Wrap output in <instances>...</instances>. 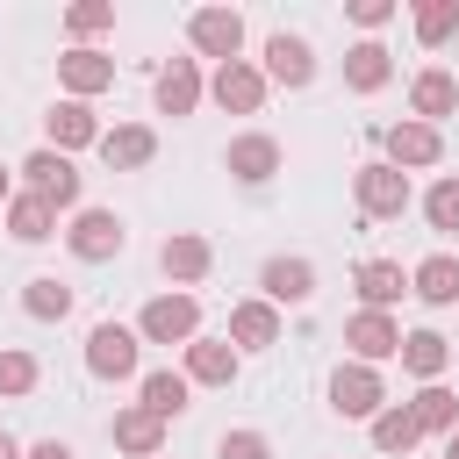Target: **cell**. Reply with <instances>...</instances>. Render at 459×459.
<instances>
[{
	"instance_id": "6da1fadb",
	"label": "cell",
	"mask_w": 459,
	"mask_h": 459,
	"mask_svg": "<svg viewBox=\"0 0 459 459\" xmlns=\"http://www.w3.org/2000/svg\"><path fill=\"white\" fill-rule=\"evenodd\" d=\"M86 373L93 380H108V387H122V380H143V337H136V323H93L86 330Z\"/></svg>"
},
{
	"instance_id": "7a4b0ae2",
	"label": "cell",
	"mask_w": 459,
	"mask_h": 459,
	"mask_svg": "<svg viewBox=\"0 0 459 459\" xmlns=\"http://www.w3.org/2000/svg\"><path fill=\"white\" fill-rule=\"evenodd\" d=\"M14 172H22V194L50 201L57 215H72V208H79V194H86V172H79L65 151H50V143H36V151H29Z\"/></svg>"
},
{
	"instance_id": "3957f363",
	"label": "cell",
	"mask_w": 459,
	"mask_h": 459,
	"mask_svg": "<svg viewBox=\"0 0 459 459\" xmlns=\"http://www.w3.org/2000/svg\"><path fill=\"white\" fill-rule=\"evenodd\" d=\"M65 237V251L79 258V265H108V258H122V244H129V222L115 215V208H72V222L57 230Z\"/></svg>"
},
{
	"instance_id": "277c9868",
	"label": "cell",
	"mask_w": 459,
	"mask_h": 459,
	"mask_svg": "<svg viewBox=\"0 0 459 459\" xmlns=\"http://www.w3.org/2000/svg\"><path fill=\"white\" fill-rule=\"evenodd\" d=\"M136 337H143V344H172V351L194 344V337H201V294H179V287H172V294H151L143 316H136Z\"/></svg>"
},
{
	"instance_id": "5b68a950",
	"label": "cell",
	"mask_w": 459,
	"mask_h": 459,
	"mask_svg": "<svg viewBox=\"0 0 459 459\" xmlns=\"http://www.w3.org/2000/svg\"><path fill=\"white\" fill-rule=\"evenodd\" d=\"M186 50H194V57H215V65L244 57V14H237L230 0L194 7V14H186Z\"/></svg>"
},
{
	"instance_id": "8992f818",
	"label": "cell",
	"mask_w": 459,
	"mask_h": 459,
	"mask_svg": "<svg viewBox=\"0 0 459 459\" xmlns=\"http://www.w3.org/2000/svg\"><path fill=\"white\" fill-rule=\"evenodd\" d=\"M258 72H265V86L301 93V86H316V43H308L301 29H273V36L258 43Z\"/></svg>"
},
{
	"instance_id": "52a82bcc",
	"label": "cell",
	"mask_w": 459,
	"mask_h": 459,
	"mask_svg": "<svg viewBox=\"0 0 459 459\" xmlns=\"http://www.w3.org/2000/svg\"><path fill=\"white\" fill-rule=\"evenodd\" d=\"M351 201H359V215H366V222H394L416 194H409V172H394L387 158H366V165L351 172Z\"/></svg>"
},
{
	"instance_id": "ba28073f",
	"label": "cell",
	"mask_w": 459,
	"mask_h": 459,
	"mask_svg": "<svg viewBox=\"0 0 459 459\" xmlns=\"http://www.w3.org/2000/svg\"><path fill=\"white\" fill-rule=\"evenodd\" d=\"M330 409H337V416H351V423H373V416L387 409V373H380V366L344 359V366L330 373Z\"/></svg>"
},
{
	"instance_id": "9c48e42d",
	"label": "cell",
	"mask_w": 459,
	"mask_h": 459,
	"mask_svg": "<svg viewBox=\"0 0 459 459\" xmlns=\"http://www.w3.org/2000/svg\"><path fill=\"white\" fill-rule=\"evenodd\" d=\"M280 165H287V151H280L273 129H244V136L222 143V172L237 186H265V179H280Z\"/></svg>"
},
{
	"instance_id": "30bf717a",
	"label": "cell",
	"mask_w": 459,
	"mask_h": 459,
	"mask_svg": "<svg viewBox=\"0 0 459 459\" xmlns=\"http://www.w3.org/2000/svg\"><path fill=\"white\" fill-rule=\"evenodd\" d=\"M258 301H273V308H308V301H316V258L273 251V258L258 265Z\"/></svg>"
},
{
	"instance_id": "8fae6325",
	"label": "cell",
	"mask_w": 459,
	"mask_h": 459,
	"mask_svg": "<svg viewBox=\"0 0 459 459\" xmlns=\"http://www.w3.org/2000/svg\"><path fill=\"white\" fill-rule=\"evenodd\" d=\"M380 151H387V165H394V172H430V165L445 158V129H430V122L402 115V122H387V129H380Z\"/></svg>"
},
{
	"instance_id": "7c38bea8",
	"label": "cell",
	"mask_w": 459,
	"mask_h": 459,
	"mask_svg": "<svg viewBox=\"0 0 459 459\" xmlns=\"http://www.w3.org/2000/svg\"><path fill=\"white\" fill-rule=\"evenodd\" d=\"M151 100H158V115H172V122H186L201 100H208V79H201V57H165L158 65V79H151Z\"/></svg>"
},
{
	"instance_id": "4fadbf2b",
	"label": "cell",
	"mask_w": 459,
	"mask_h": 459,
	"mask_svg": "<svg viewBox=\"0 0 459 459\" xmlns=\"http://www.w3.org/2000/svg\"><path fill=\"white\" fill-rule=\"evenodd\" d=\"M265 72H258V57H230V65H215V79H208V100L222 108V115H258L265 108Z\"/></svg>"
},
{
	"instance_id": "5bb4252c",
	"label": "cell",
	"mask_w": 459,
	"mask_h": 459,
	"mask_svg": "<svg viewBox=\"0 0 459 459\" xmlns=\"http://www.w3.org/2000/svg\"><path fill=\"white\" fill-rule=\"evenodd\" d=\"M158 273H165L179 294H194V287L215 273V244H208L201 230H172V237L158 244Z\"/></svg>"
},
{
	"instance_id": "9a60e30c",
	"label": "cell",
	"mask_w": 459,
	"mask_h": 459,
	"mask_svg": "<svg viewBox=\"0 0 459 459\" xmlns=\"http://www.w3.org/2000/svg\"><path fill=\"white\" fill-rule=\"evenodd\" d=\"M179 373H186V387H230L237 373H244V351L230 344V337H194V344H179Z\"/></svg>"
},
{
	"instance_id": "2e32d148",
	"label": "cell",
	"mask_w": 459,
	"mask_h": 459,
	"mask_svg": "<svg viewBox=\"0 0 459 459\" xmlns=\"http://www.w3.org/2000/svg\"><path fill=\"white\" fill-rule=\"evenodd\" d=\"M344 344H351L359 366H387L402 351V323L387 308H359V316H344Z\"/></svg>"
},
{
	"instance_id": "e0dca14e",
	"label": "cell",
	"mask_w": 459,
	"mask_h": 459,
	"mask_svg": "<svg viewBox=\"0 0 459 459\" xmlns=\"http://www.w3.org/2000/svg\"><path fill=\"white\" fill-rule=\"evenodd\" d=\"M43 143L50 151H93L100 143V115H93V100H50V115H43Z\"/></svg>"
},
{
	"instance_id": "ac0fdd59",
	"label": "cell",
	"mask_w": 459,
	"mask_h": 459,
	"mask_svg": "<svg viewBox=\"0 0 459 459\" xmlns=\"http://www.w3.org/2000/svg\"><path fill=\"white\" fill-rule=\"evenodd\" d=\"M280 330H287V316L273 308V301H258V294H244V301H230V344L237 351H273L280 344Z\"/></svg>"
},
{
	"instance_id": "d6986e66",
	"label": "cell",
	"mask_w": 459,
	"mask_h": 459,
	"mask_svg": "<svg viewBox=\"0 0 459 459\" xmlns=\"http://www.w3.org/2000/svg\"><path fill=\"white\" fill-rule=\"evenodd\" d=\"M100 165L108 172H143L151 158H158V129L151 122H115V129H100Z\"/></svg>"
},
{
	"instance_id": "ffe728a7",
	"label": "cell",
	"mask_w": 459,
	"mask_h": 459,
	"mask_svg": "<svg viewBox=\"0 0 459 459\" xmlns=\"http://www.w3.org/2000/svg\"><path fill=\"white\" fill-rule=\"evenodd\" d=\"M409 115L430 122V129H445V115H459V79H452L445 65H423V72L409 79Z\"/></svg>"
},
{
	"instance_id": "44dd1931",
	"label": "cell",
	"mask_w": 459,
	"mask_h": 459,
	"mask_svg": "<svg viewBox=\"0 0 459 459\" xmlns=\"http://www.w3.org/2000/svg\"><path fill=\"white\" fill-rule=\"evenodd\" d=\"M108 437H115V452H129V459H158V452H165V416H151L143 402H122L115 423H108Z\"/></svg>"
},
{
	"instance_id": "7402d4cb",
	"label": "cell",
	"mask_w": 459,
	"mask_h": 459,
	"mask_svg": "<svg viewBox=\"0 0 459 459\" xmlns=\"http://www.w3.org/2000/svg\"><path fill=\"white\" fill-rule=\"evenodd\" d=\"M57 86H65V100H93V93L115 86V57L108 50H65L57 57Z\"/></svg>"
},
{
	"instance_id": "603a6c76",
	"label": "cell",
	"mask_w": 459,
	"mask_h": 459,
	"mask_svg": "<svg viewBox=\"0 0 459 459\" xmlns=\"http://www.w3.org/2000/svg\"><path fill=\"white\" fill-rule=\"evenodd\" d=\"M351 287H359V308H387L394 316V301L409 294V273H402V258H359Z\"/></svg>"
},
{
	"instance_id": "cb8c5ba5",
	"label": "cell",
	"mask_w": 459,
	"mask_h": 459,
	"mask_svg": "<svg viewBox=\"0 0 459 459\" xmlns=\"http://www.w3.org/2000/svg\"><path fill=\"white\" fill-rule=\"evenodd\" d=\"M409 294H416L423 308H452V301H459V251L416 258V265H409Z\"/></svg>"
},
{
	"instance_id": "d4e9b609",
	"label": "cell",
	"mask_w": 459,
	"mask_h": 459,
	"mask_svg": "<svg viewBox=\"0 0 459 459\" xmlns=\"http://www.w3.org/2000/svg\"><path fill=\"white\" fill-rule=\"evenodd\" d=\"M394 79V50L380 43V36H359L351 50H344V93H380Z\"/></svg>"
},
{
	"instance_id": "484cf974",
	"label": "cell",
	"mask_w": 459,
	"mask_h": 459,
	"mask_svg": "<svg viewBox=\"0 0 459 459\" xmlns=\"http://www.w3.org/2000/svg\"><path fill=\"white\" fill-rule=\"evenodd\" d=\"M402 373L416 380V387H430V380H445V366H452V344L437 337V330H402Z\"/></svg>"
},
{
	"instance_id": "4316f807",
	"label": "cell",
	"mask_w": 459,
	"mask_h": 459,
	"mask_svg": "<svg viewBox=\"0 0 459 459\" xmlns=\"http://www.w3.org/2000/svg\"><path fill=\"white\" fill-rule=\"evenodd\" d=\"M0 222H7L14 244H50V237H57V208L36 201V194H22V186H14V201L0 208Z\"/></svg>"
},
{
	"instance_id": "83f0119b",
	"label": "cell",
	"mask_w": 459,
	"mask_h": 459,
	"mask_svg": "<svg viewBox=\"0 0 459 459\" xmlns=\"http://www.w3.org/2000/svg\"><path fill=\"white\" fill-rule=\"evenodd\" d=\"M186 394H194V387H186V373H179V366H151V373L136 380V402H143L151 416H165V423H172V416H186Z\"/></svg>"
},
{
	"instance_id": "f1b7e54d",
	"label": "cell",
	"mask_w": 459,
	"mask_h": 459,
	"mask_svg": "<svg viewBox=\"0 0 459 459\" xmlns=\"http://www.w3.org/2000/svg\"><path fill=\"white\" fill-rule=\"evenodd\" d=\"M409 416H416L423 437H452V430H459V394H452L445 380H430V387L409 394Z\"/></svg>"
},
{
	"instance_id": "f546056e",
	"label": "cell",
	"mask_w": 459,
	"mask_h": 459,
	"mask_svg": "<svg viewBox=\"0 0 459 459\" xmlns=\"http://www.w3.org/2000/svg\"><path fill=\"white\" fill-rule=\"evenodd\" d=\"M366 430H373V452H387V459H402V452H416V445H423V430H416L409 402H387V409H380Z\"/></svg>"
},
{
	"instance_id": "4dcf8cb0",
	"label": "cell",
	"mask_w": 459,
	"mask_h": 459,
	"mask_svg": "<svg viewBox=\"0 0 459 459\" xmlns=\"http://www.w3.org/2000/svg\"><path fill=\"white\" fill-rule=\"evenodd\" d=\"M108 29H115V0H72V7H65V36H72V50H100Z\"/></svg>"
},
{
	"instance_id": "1f68e13d",
	"label": "cell",
	"mask_w": 459,
	"mask_h": 459,
	"mask_svg": "<svg viewBox=\"0 0 459 459\" xmlns=\"http://www.w3.org/2000/svg\"><path fill=\"white\" fill-rule=\"evenodd\" d=\"M22 316H29V323H65V316H72V287H65L57 273H36V280L22 287Z\"/></svg>"
},
{
	"instance_id": "d6a6232c",
	"label": "cell",
	"mask_w": 459,
	"mask_h": 459,
	"mask_svg": "<svg viewBox=\"0 0 459 459\" xmlns=\"http://www.w3.org/2000/svg\"><path fill=\"white\" fill-rule=\"evenodd\" d=\"M409 29H416L423 50H445V43L459 36V0H416V7H409Z\"/></svg>"
},
{
	"instance_id": "836d02e7",
	"label": "cell",
	"mask_w": 459,
	"mask_h": 459,
	"mask_svg": "<svg viewBox=\"0 0 459 459\" xmlns=\"http://www.w3.org/2000/svg\"><path fill=\"white\" fill-rule=\"evenodd\" d=\"M43 387V359L29 344H0V402H22Z\"/></svg>"
},
{
	"instance_id": "e575fe53",
	"label": "cell",
	"mask_w": 459,
	"mask_h": 459,
	"mask_svg": "<svg viewBox=\"0 0 459 459\" xmlns=\"http://www.w3.org/2000/svg\"><path fill=\"white\" fill-rule=\"evenodd\" d=\"M423 222H430L437 237H452V230H459V172L430 179V194H423Z\"/></svg>"
},
{
	"instance_id": "d590c367",
	"label": "cell",
	"mask_w": 459,
	"mask_h": 459,
	"mask_svg": "<svg viewBox=\"0 0 459 459\" xmlns=\"http://www.w3.org/2000/svg\"><path fill=\"white\" fill-rule=\"evenodd\" d=\"M215 459H273V437L251 430V423H244V430H222V437H215Z\"/></svg>"
},
{
	"instance_id": "8d00e7d4",
	"label": "cell",
	"mask_w": 459,
	"mask_h": 459,
	"mask_svg": "<svg viewBox=\"0 0 459 459\" xmlns=\"http://www.w3.org/2000/svg\"><path fill=\"white\" fill-rule=\"evenodd\" d=\"M344 22L373 36V29H387V22H394V0H344Z\"/></svg>"
},
{
	"instance_id": "74e56055",
	"label": "cell",
	"mask_w": 459,
	"mask_h": 459,
	"mask_svg": "<svg viewBox=\"0 0 459 459\" xmlns=\"http://www.w3.org/2000/svg\"><path fill=\"white\" fill-rule=\"evenodd\" d=\"M22 459H79L65 437H36V445H22Z\"/></svg>"
},
{
	"instance_id": "f35d334b",
	"label": "cell",
	"mask_w": 459,
	"mask_h": 459,
	"mask_svg": "<svg viewBox=\"0 0 459 459\" xmlns=\"http://www.w3.org/2000/svg\"><path fill=\"white\" fill-rule=\"evenodd\" d=\"M0 459H22V437L14 430H0Z\"/></svg>"
},
{
	"instance_id": "ab89813d",
	"label": "cell",
	"mask_w": 459,
	"mask_h": 459,
	"mask_svg": "<svg viewBox=\"0 0 459 459\" xmlns=\"http://www.w3.org/2000/svg\"><path fill=\"white\" fill-rule=\"evenodd\" d=\"M7 201H14V172L0 165V208H7Z\"/></svg>"
},
{
	"instance_id": "60d3db41",
	"label": "cell",
	"mask_w": 459,
	"mask_h": 459,
	"mask_svg": "<svg viewBox=\"0 0 459 459\" xmlns=\"http://www.w3.org/2000/svg\"><path fill=\"white\" fill-rule=\"evenodd\" d=\"M445 459H459V430H452V437H445Z\"/></svg>"
}]
</instances>
